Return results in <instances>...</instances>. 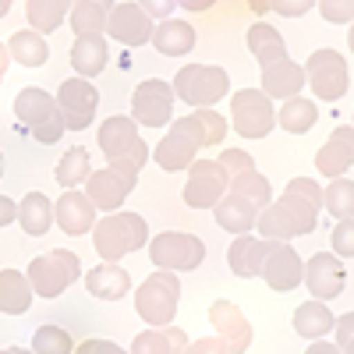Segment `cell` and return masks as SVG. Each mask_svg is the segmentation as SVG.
<instances>
[{"mask_svg": "<svg viewBox=\"0 0 354 354\" xmlns=\"http://www.w3.org/2000/svg\"><path fill=\"white\" fill-rule=\"evenodd\" d=\"M319 209H322V188L315 185V177H294V181H287L283 195L259 213L255 220L259 238L290 241L301 238V234H312L319 223Z\"/></svg>", "mask_w": 354, "mask_h": 354, "instance_id": "cell-1", "label": "cell"}, {"mask_svg": "<svg viewBox=\"0 0 354 354\" xmlns=\"http://www.w3.org/2000/svg\"><path fill=\"white\" fill-rule=\"evenodd\" d=\"M223 138H227L223 117L216 110H195V113H188V117L170 124V131L153 149V160L160 163V170L177 174V170H188L195 163L202 145H220Z\"/></svg>", "mask_w": 354, "mask_h": 354, "instance_id": "cell-2", "label": "cell"}, {"mask_svg": "<svg viewBox=\"0 0 354 354\" xmlns=\"http://www.w3.org/2000/svg\"><path fill=\"white\" fill-rule=\"evenodd\" d=\"M145 241H149V223H145L138 213H128V209L106 213L93 227V245H96V252H100L103 262L124 259V255L138 252Z\"/></svg>", "mask_w": 354, "mask_h": 354, "instance_id": "cell-3", "label": "cell"}, {"mask_svg": "<svg viewBox=\"0 0 354 354\" xmlns=\"http://www.w3.org/2000/svg\"><path fill=\"white\" fill-rule=\"evenodd\" d=\"M15 117L21 121V128L36 142H43V145L61 142V135L68 131L57 100L39 85H28V88H21V93L15 96Z\"/></svg>", "mask_w": 354, "mask_h": 354, "instance_id": "cell-4", "label": "cell"}, {"mask_svg": "<svg viewBox=\"0 0 354 354\" xmlns=\"http://www.w3.org/2000/svg\"><path fill=\"white\" fill-rule=\"evenodd\" d=\"M230 93V75L220 64H185L174 75V96L195 110H209Z\"/></svg>", "mask_w": 354, "mask_h": 354, "instance_id": "cell-5", "label": "cell"}, {"mask_svg": "<svg viewBox=\"0 0 354 354\" xmlns=\"http://www.w3.org/2000/svg\"><path fill=\"white\" fill-rule=\"evenodd\" d=\"M177 305H181V280L170 270H156L135 290V312L149 326H170V319L177 315Z\"/></svg>", "mask_w": 354, "mask_h": 354, "instance_id": "cell-6", "label": "cell"}, {"mask_svg": "<svg viewBox=\"0 0 354 354\" xmlns=\"http://www.w3.org/2000/svg\"><path fill=\"white\" fill-rule=\"evenodd\" d=\"M82 277V262L68 248H53L28 262V283L43 298H61V294Z\"/></svg>", "mask_w": 354, "mask_h": 354, "instance_id": "cell-7", "label": "cell"}, {"mask_svg": "<svg viewBox=\"0 0 354 354\" xmlns=\"http://www.w3.org/2000/svg\"><path fill=\"white\" fill-rule=\"evenodd\" d=\"M305 82L312 85V96L315 100H326V103H337L347 96L351 88V71H347V61L340 50H312V57L305 61Z\"/></svg>", "mask_w": 354, "mask_h": 354, "instance_id": "cell-8", "label": "cell"}, {"mask_svg": "<svg viewBox=\"0 0 354 354\" xmlns=\"http://www.w3.org/2000/svg\"><path fill=\"white\" fill-rule=\"evenodd\" d=\"M138 181V167L128 163V160H113L106 163L103 170H93L85 181V195L93 198L96 209H106V213H117L124 205V198L131 195Z\"/></svg>", "mask_w": 354, "mask_h": 354, "instance_id": "cell-9", "label": "cell"}, {"mask_svg": "<svg viewBox=\"0 0 354 354\" xmlns=\"http://www.w3.org/2000/svg\"><path fill=\"white\" fill-rule=\"evenodd\" d=\"M149 259L156 262V270H170V273H188L198 270L205 262V245L195 234L185 230H163L149 241Z\"/></svg>", "mask_w": 354, "mask_h": 354, "instance_id": "cell-10", "label": "cell"}, {"mask_svg": "<svg viewBox=\"0 0 354 354\" xmlns=\"http://www.w3.org/2000/svg\"><path fill=\"white\" fill-rule=\"evenodd\" d=\"M230 124L241 138H266L277 128V110L273 100L255 88H241V93L230 96Z\"/></svg>", "mask_w": 354, "mask_h": 354, "instance_id": "cell-11", "label": "cell"}, {"mask_svg": "<svg viewBox=\"0 0 354 354\" xmlns=\"http://www.w3.org/2000/svg\"><path fill=\"white\" fill-rule=\"evenodd\" d=\"M100 149H103V156L110 163L113 160H128L138 170L145 167V160H149V145L138 138V124L131 121V117H121V113L106 117V121L100 124Z\"/></svg>", "mask_w": 354, "mask_h": 354, "instance_id": "cell-12", "label": "cell"}, {"mask_svg": "<svg viewBox=\"0 0 354 354\" xmlns=\"http://www.w3.org/2000/svg\"><path fill=\"white\" fill-rule=\"evenodd\" d=\"M174 85L163 78H145L131 93V121L145 128H163L174 121Z\"/></svg>", "mask_w": 354, "mask_h": 354, "instance_id": "cell-13", "label": "cell"}, {"mask_svg": "<svg viewBox=\"0 0 354 354\" xmlns=\"http://www.w3.org/2000/svg\"><path fill=\"white\" fill-rule=\"evenodd\" d=\"M57 106H61L64 117V128L68 131H85L88 124L96 121V110H100V93L88 78H68L57 88Z\"/></svg>", "mask_w": 354, "mask_h": 354, "instance_id": "cell-14", "label": "cell"}, {"mask_svg": "<svg viewBox=\"0 0 354 354\" xmlns=\"http://www.w3.org/2000/svg\"><path fill=\"white\" fill-rule=\"evenodd\" d=\"M227 195V174L216 160H195L185 181V205L192 209H213Z\"/></svg>", "mask_w": 354, "mask_h": 354, "instance_id": "cell-15", "label": "cell"}, {"mask_svg": "<svg viewBox=\"0 0 354 354\" xmlns=\"http://www.w3.org/2000/svg\"><path fill=\"white\" fill-rule=\"evenodd\" d=\"M259 277L270 283V290L287 294V290H294V287H301L305 262H301V255L294 252L287 241H270V248H266V262H262V273H259Z\"/></svg>", "mask_w": 354, "mask_h": 354, "instance_id": "cell-16", "label": "cell"}, {"mask_svg": "<svg viewBox=\"0 0 354 354\" xmlns=\"http://www.w3.org/2000/svg\"><path fill=\"white\" fill-rule=\"evenodd\" d=\"M301 283L312 290L315 301H333V298H340V294H344L347 270H344V262H340L333 252H315V255L305 262Z\"/></svg>", "mask_w": 354, "mask_h": 354, "instance_id": "cell-17", "label": "cell"}, {"mask_svg": "<svg viewBox=\"0 0 354 354\" xmlns=\"http://www.w3.org/2000/svg\"><path fill=\"white\" fill-rule=\"evenodd\" d=\"M153 18L145 15L138 4H113L106 15V36L121 46H145L153 39Z\"/></svg>", "mask_w": 354, "mask_h": 354, "instance_id": "cell-18", "label": "cell"}, {"mask_svg": "<svg viewBox=\"0 0 354 354\" xmlns=\"http://www.w3.org/2000/svg\"><path fill=\"white\" fill-rule=\"evenodd\" d=\"M53 220H57V227H61L64 234H71V238H85V234L96 227V205H93V198H88L85 192L68 188L53 205Z\"/></svg>", "mask_w": 354, "mask_h": 354, "instance_id": "cell-19", "label": "cell"}, {"mask_svg": "<svg viewBox=\"0 0 354 354\" xmlns=\"http://www.w3.org/2000/svg\"><path fill=\"white\" fill-rule=\"evenodd\" d=\"M209 322L216 326V337L227 340L230 354H245L252 347V326H248V319L245 312L234 305V301H213L209 305Z\"/></svg>", "mask_w": 354, "mask_h": 354, "instance_id": "cell-20", "label": "cell"}, {"mask_svg": "<svg viewBox=\"0 0 354 354\" xmlns=\"http://www.w3.org/2000/svg\"><path fill=\"white\" fill-rule=\"evenodd\" d=\"M351 167H354V128L340 124L330 131V138L315 153V170L322 177H344Z\"/></svg>", "mask_w": 354, "mask_h": 354, "instance_id": "cell-21", "label": "cell"}, {"mask_svg": "<svg viewBox=\"0 0 354 354\" xmlns=\"http://www.w3.org/2000/svg\"><path fill=\"white\" fill-rule=\"evenodd\" d=\"M266 248H270V241L266 238H255V234H238V238L230 241L227 248V266L234 277L241 280H252L262 273V262H266Z\"/></svg>", "mask_w": 354, "mask_h": 354, "instance_id": "cell-22", "label": "cell"}, {"mask_svg": "<svg viewBox=\"0 0 354 354\" xmlns=\"http://www.w3.org/2000/svg\"><path fill=\"white\" fill-rule=\"evenodd\" d=\"M305 88V68L301 64H294L290 57H283V61H273V64H266L262 68V93L270 96V100H290V96H298Z\"/></svg>", "mask_w": 354, "mask_h": 354, "instance_id": "cell-23", "label": "cell"}, {"mask_svg": "<svg viewBox=\"0 0 354 354\" xmlns=\"http://www.w3.org/2000/svg\"><path fill=\"white\" fill-rule=\"evenodd\" d=\"M85 290L100 301H121L131 290V277L128 270H121L117 262H100L85 273Z\"/></svg>", "mask_w": 354, "mask_h": 354, "instance_id": "cell-24", "label": "cell"}, {"mask_svg": "<svg viewBox=\"0 0 354 354\" xmlns=\"http://www.w3.org/2000/svg\"><path fill=\"white\" fill-rule=\"evenodd\" d=\"M259 213H262V209H259L255 202L234 195V192H227V195L213 205V216H216V223H220L227 234H248V230L255 227Z\"/></svg>", "mask_w": 354, "mask_h": 354, "instance_id": "cell-25", "label": "cell"}, {"mask_svg": "<svg viewBox=\"0 0 354 354\" xmlns=\"http://www.w3.org/2000/svg\"><path fill=\"white\" fill-rule=\"evenodd\" d=\"M106 64H110V46L103 36H75L71 68L78 71V78H96L106 71Z\"/></svg>", "mask_w": 354, "mask_h": 354, "instance_id": "cell-26", "label": "cell"}, {"mask_svg": "<svg viewBox=\"0 0 354 354\" xmlns=\"http://www.w3.org/2000/svg\"><path fill=\"white\" fill-rule=\"evenodd\" d=\"M188 333L181 326H153L131 340V354H185Z\"/></svg>", "mask_w": 354, "mask_h": 354, "instance_id": "cell-27", "label": "cell"}, {"mask_svg": "<svg viewBox=\"0 0 354 354\" xmlns=\"http://www.w3.org/2000/svg\"><path fill=\"white\" fill-rule=\"evenodd\" d=\"M163 57H185L195 50V28L181 18H167L153 28V39H149Z\"/></svg>", "mask_w": 354, "mask_h": 354, "instance_id": "cell-28", "label": "cell"}, {"mask_svg": "<svg viewBox=\"0 0 354 354\" xmlns=\"http://www.w3.org/2000/svg\"><path fill=\"white\" fill-rule=\"evenodd\" d=\"M32 308V283L18 270H0V315H25Z\"/></svg>", "mask_w": 354, "mask_h": 354, "instance_id": "cell-29", "label": "cell"}, {"mask_svg": "<svg viewBox=\"0 0 354 354\" xmlns=\"http://www.w3.org/2000/svg\"><path fill=\"white\" fill-rule=\"evenodd\" d=\"M333 322H337V315L326 308V301H315L312 298V301L294 308V333L305 337V340H322V337L333 330Z\"/></svg>", "mask_w": 354, "mask_h": 354, "instance_id": "cell-30", "label": "cell"}, {"mask_svg": "<svg viewBox=\"0 0 354 354\" xmlns=\"http://www.w3.org/2000/svg\"><path fill=\"white\" fill-rule=\"evenodd\" d=\"M18 223L28 238H43V234L53 227V202L43 192H28L18 202Z\"/></svg>", "mask_w": 354, "mask_h": 354, "instance_id": "cell-31", "label": "cell"}, {"mask_svg": "<svg viewBox=\"0 0 354 354\" xmlns=\"http://www.w3.org/2000/svg\"><path fill=\"white\" fill-rule=\"evenodd\" d=\"M68 15H71V0H28V4H25L28 28H36L39 36L57 32Z\"/></svg>", "mask_w": 354, "mask_h": 354, "instance_id": "cell-32", "label": "cell"}, {"mask_svg": "<svg viewBox=\"0 0 354 354\" xmlns=\"http://www.w3.org/2000/svg\"><path fill=\"white\" fill-rule=\"evenodd\" d=\"M248 50L255 53V61L266 68V64H273V61H283L287 57V43L283 36L277 32L273 25H266V21H255L248 28Z\"/></svg>", "mask_w": 354, "mask_h": 354, "instance_id": "cell-33", "label": "cell"}, {"mask_svg": "<svg viewBox=\"0 0 354 354\" xmlns=\"http://www.w3.org/2000/svg\"><path fill=\"white\" fill-rule=\"evenodd\" d=\"M8 53L21 68H43L50 61V46H46V39L36 32V28H21V32H15L11 43H8Z\"/></svg>", "mask_w": 354, "mask_h": 354, "instance_id": "cell-34", "label": "cell"}, {"mask_svg": "<svg viewBox=\"0 0 354 354\" xmlns=\"http://www.w3.org/2000/svg\"><path fill=\"white\" fill-rule=\"evenodd\" d=\"M315 121H319V106H315L312 100H305V96L283 100V106H280V113H277V124H280L283 131H290V135L312 131Z\"/></svg>", "mask_w": 354, "mask_h": 354, "instance_id": "cell-35", "label": "cell"}, {"mask_svg": "<svg viewBox=\"0 0 354 354\" xmlns=\"http://www.w3.org/2000/svg\"><path fill=\"white\" fill-rule=\"evenodd\" d=\"M106 8L100 4H88V0H71V28H75V36H103L106 32Z\"/></svg>", "mask_w": 354, "mask_h": 354, "instance_id": "cell-36", "label": "cell"}, {"mask_svg": "<svg viewBox=\"0 0 354 354\" xmlns=\"http://www.w3.org/2000/svg\"><path fill=\"white\" fill-rule=\"evenodd\" d=\"M227 192H234V195H241V198H248V202H255L259 209H266V205L273 202V192H270V181L252 167V170H245V174H238V177H230L227 181Z\"/></svg>", "mask_w": 354, "mask_h": 354, "instance_id": "cell-37", "label": "cell"}, {"mask_svg": "<svg viewBox=\"0 0 354 354\" xmlns=\"http://www.w3.org/2000/svg\"><path fill=\"white\" fill-rule=\"evenodd\" d=\"M322 205L330 209L333 220H354V181L333 177L330 188H322Z\"/></svg>", "mask_w": 354, "mask_h": 354, "instance_id": "cell-38", "label": "cell"}, {"mask_svg": "<svg viewBox=\"0 0 354 354\" xmlns=\"http://www.w3.org/2000/svg\"><path fill=\"white\" fill-rule=\"evenodd\" d=\"M88 174H93V160H88V153L82 149V145L68 149L61 156V163H57V181H61L64 188H75V185L88 181Z\"/></svg>", "mask_w": 354, "mask_h": 354, "instance_id": "cell-39", "label": "cell"}, {"mask_svg": "<svg viewBox=\"0 0 354 354\" xmlns=\"http://www.w3.org/2000/svg\"><path fill=\"white\" fill-rule=\"evenodd\" d=\"M32 351L36 354H71L75 340L64 326H39L36 337H32Z\"/></svg>", "mask_w": 354, "mask_h": 354, "instance_id": "cell-40", "label": "cell"}, {"mask_svg": "<svg viewBox=\"0 0 354 354\" xmlns=\"http://www.w3.org/2000/svg\"><path fill=\"white\" fill-rule=\"evenodd\" d=\"M330 245L337 259H354V220H337L330 230Z\"/></svg>", "mask_w": 354, "mask_h": 354, "instance_id": "cell-41", "label": "cell"}, {"mask_svg": "<svg viewBox=\"0 0 354 354\" xmlns=\"http://www.w3.org/2000/svg\"><path fill=\"white\" fill-rule=\"evenodd\" d=\"M220 167H223V174H227V181L230 177H238V174H245V170H252L255 163H252V156L245 153V149H220V160H216Z\"/></svg>", "mask_w": 354, "mask_h": 354, "instance_id": "cell-42", "label": "cell"}, {"mask_svg": "<svg viewBox=\"0 0 354 354\" xmlns=\"http://www.w3.org/2000/svg\"><path fill=\"white\" fill-rule=\"evenodd\" d=\"M319 15L330 25H344L354 21V0H319Z\"/></svg>", "mask_w": 354, "mask_h": 354, "instance_id": "cell-43", "label": "cell"}, {"mask_svg": "<svg viewBox=\"0 0 354 354\" xmlns=\"http://www.w3.org/2000/svg\"><path fill=\"white\" fill-rule=\"evenodd\" d=\"M333 330H337V347H340V354H354V312H344V315L333 322Z\"/></svg>", "mask_w": 354, "mask_h": 354, "instance_id": "cell-44", "label": "cell"}, {"mask_svg": "<svg viewBox=\"0 0 354 354\" xmlns=\"http://www.w3.org/2000/svg\"><path fill=\"white\" fill-rule=\"evenodd\" d=\"M185 354H230V347L223 337H198L185 347Z\"/></svg>", "mask_w": 354, "mask_h": 354, "instance_id": "cell-45", "label": "cell"}, {"mask_svg": "<svg viewBox=\"0 0 354 354\" xmlns=\"http://www.w3.org/2000/svg\"><path fill=\"white\" fill-rule=\"evenodd\" d=\"M75 354H128V351H124V347H117L113 340L93 337V340H82V344H75Z\"/></svg>", "mask_w": 354, "mask_h": 354, "instance_id": "cell-46", "label": "cell"}, {"mask_svg": "<svg viewBox=\"0 0 354 354\" xmlns=\"http://www.w3.org/2000/svg\"><path fill=\"white\" fill-rule=\"evenodd\" d=\"M319 0H273V11L283 18H301L305 11H312Z\"/></svg>", "mask_w": 354, "mask_h": 354, "instance_id": "cell-47", "label": "cell"}, {"mask_svg": "<svg viewBox=\"0 0 354 354\" xmlns=\"http://www.w3.org/2000/svg\"><path fill=\"white\" fill-rule=\"evenodd\" d=\"M135 4H138L145 15H149V18H163V21H167L177 0H135Z\"/></svg>", "mask_w": 354, "mask_h": 354, "instance_id": "cell-48", "label": "cell"}, {"mask_svg": "<svg viewBox=\"0 0 354 354\" xmlns=\"http://www.w3.org/2000/svg\"><path fill=\"white\" fill-rule=\"evenodd\" d=\"M11 220H18V202H11L8 195H0V227H8Z\"/></svg>", "mask_w": 354, "mask_h": 354, "instance_id": "cell-49", "label": "cell"}, {"mask_svg": "<svg viewBox=\"0 0 354 354\" xmlns=\"http://www.w3.org/2000/svg\"><path fill=\"white\" fill-rule=\"evenodd\" d=\"M177 4H181L185 11H192V15H202V11H209L216 0H177Z\"/></svg>", "mask_w": 354, "mask_h": 354, "instance_id": "cell-50", "label": "cell"}, {"mask_svg": "<svg viewBox=\"0 0 354 354\" xmlns=\"http://www.w3.org/2000/svg\"><path fill=\"white\" fill-rule=\"evenodd\" d=\"M312 347H305V354H340L337 344H326V340H308Z\"/></svg>", "mask_w": 354, "mask_h": 354, "instance_id": "cell-51", "label": "cell"}, {"mask_svg": "<svg viewBox=\"0 0 354 354\" xmlns=\"http://www.w3.org/2000/svg\"><path fill=\"white\" fill-rule=\"evenodd\" d=\"M248 8L255 15H266V11H273V0H248Z\"/></svg>", "mask_w": 354, "mask_h": 354, "instance_id": "cell-52", "label": "cell"}, {"mask_svg": "<svg viewBox=\"0 0 354 354\" xmlns=\"http://www.w3.org/2000/svg\"><path fill=\"white\" fill-rule=\"evenodd\" d=\"M8 57H11V53H8V46L0 43V82H4V75H8Z\"/></svg>", "mask_w": 354, "mask_h": 354, "instance_id": "cell-53", "label": "cell"}, {"mask_svg": "<svg viewBox=\"0 0 354 354\" xmlns=\"http://www.w3.org/2000/svg\"><path fill=\"white\" fill-rule=\"evenodd\" d=\"M0 354H36V351H28V347H4Z\"/></svg>", "mask_w": 354, "mask_h": 354, "instance_id": "cell-54", "label": "cell"}, {"mask_svg": "<svg viewBox=\"0 0 354 354\" xmlns=\"http://www.w3.org/2000/svg\"><path fill=\"white\" fill-rule=\"evenodd\" d=\"M88 4H100V8H106V11H110V8H113V0H88Z\"/></svg>", "mask_w": 354, "mask_h": 354, "instance_id": "cell-55", "label": "cell"}, {"mask_svg": "<svg viewBox=\"0 0 354 354\" xmlns=\"http://www.w3.org/2000/svg\"><path fill=\"white\" fill-rule=\"evenodd\" d=\"M8 8H11V0H0V18L8 15Z\"/></svg>", "mask_w": 354, "mask_h": 354, "instance_id": "cell-56", "label": "cell"}, {"mask_svg": "<svg viewBox=\"0 0 354 354\" xmlns=\"http://www.w3.org/2000/svg\"><path fill=\"white\" fill-rule=\"evenodd\" d=\"M347 46H351V53H354V25H351V36H347Z\"/></svg>", "mask_w": 354, "mask_h": 354, "instance_id": "cell-57", "label": "cell"}, {"mask_svg": "<svg viewBox=\"0 0 354 354\" xmlns=\"http://www.w3.org/2000/svg\"><path fill=\"white\" fill-rule=\"evenodd\" d=\"M0 177H4V156H0Z\"/></svg>", "mask_w": 354, "mask_h": 354, "instance_id": "cell-58", "label": "cell"}, {"mask_svg": "<svg viewBox=\"0 0 354 354\" xmlns=\"http://www.w3.org/2000/svg\"><path fill=\"white\" fill-rule=\"evenodd\" d=\"M351 128H354V124H351Z\"/></svg>", "mask_w": 354, "mask_h": 354, "instance_id": "cell-59", "label": "cell"}]
</instances>
